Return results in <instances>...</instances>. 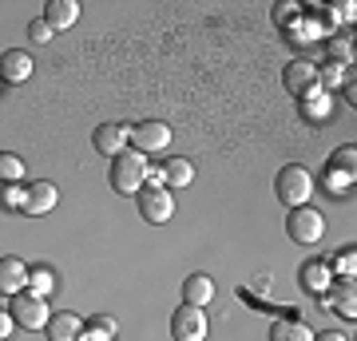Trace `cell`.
<instances>
[{
    "mask_svg": "<svg viewBox=\"0 0 357 341\" xmlns=\"http://www.w3.org/2000/svg\"><path fill=\"white\" fill-rule=\"evenodd\" d=\"M139 202V215L151 222V227H163L167 218L175 215V199H171V190H167V179H163V167H151L147 171V183L143 190L135 195Z\"/></svg>",
    "mask_w": 357,
    "mask_h": 341,
    "instance_id": "cell-1",
    "label": "cell"
},
{
    "mask_svg": "<svg viewBox=\"0 0 357 341\" xmlns=\"http://www.w3.org/2000/svg\"><path fill=\"white\" fill-rule=\"evenodd\" d=\"M274 195H278L282 206L298 211V206H306L310 195H314V175H310L302 163H286L278 171V179H274Z\"/></svg>",
    "mask_w": 357,
    "mask_h": 341,
    "instance_id": "cell-2",
    "label": "cell"
},
{
    "mask_svg": "<svg viewBox=\"0 0 357 341\" xmlns=\"http://www.w3.org/2000/svg\"><path fill=\"white\" fill-rule=\"evenodd\" d=\"M147 171H151V163H147V155L139 151H123L112 159V190L115 195H139L143 183H147Z\"/></svg>",
    "mask_w": 357,
    "mask_h": 341,
    "instance_id": "cell-3",
    "label": "cell"
},
{
    "mask_svg": "<svg viewBox=\"0 0 357 341\" xmlns=\"http://www.w3.org/2000/svg\"><path fill=\"white\" fill-rule=\"evenodd\" d=\"M8 314H13V321L20 329H44V326H48V317H52V310H48V302L36 298L32 290H20V294H13Z\"/></svg>",
    "mask_w": 357,
    "mask_h": 341,
    "instance_id": "cell-4",
    "label": "cell"
},
{
    "mask_svg": "<svg viewBox=\"0 0 357 341\" xmlns=\"http://www.w3.org/2000/svg\"><path fill=\"white\" fill-rule=\"evenodd\" d=\"M286 234H290L298 246H318L321 234H326V218H321L314 206H298V211H290V218H286Z\"/></svg>",
    "mask_w": 357,
    "mask_h": 341,
    "instance_id": "cell-5",
    "label": "cell"
},
{
    "mask_svg": "<svg viewBox=\"0 0 357 341\" xmlns=\"http://www.w3.org/2000/svg\"><path fill=\"white\" fill-rule=\"evenodd\" d=\"M128 143H131V151H139V155L167 151V143H171V127L159 123V119H143V123L128 127Z\"/></svg>",
    "mask_w": 357,
    "mask_h": 341,
    "instance_id": "cell-6",
    "label": "cell"
},
{
    "mask_svg": "<svg viewBox=\"0 0 357 341\" xmlns=\"http://www.w3.org/2000/svg\"><path fill=\"white\" fill-rule=\"evenodd\" d=\"M171 338L175 341H206V314L199 305H178L171 314Z\"/></svg>",
    "mask_w": 357,
    "mask_h": 341,
    "instance_id": "cell-7",
    "label": "cell"
},
{
    "mask_svg": "<svg viewBox=\"0 0 357 341\" xmlns=\"http://www.w3.org/2000/svg\"><path fill=\"white\" fill-rule=\"evenodd\" d=\"M282 84H286V91H294V96L302 100L306 91L321 88V84H318V63L306 60V56L290 60V63H286V72H282Z\"/></svg>",
    "mask_w": 357,
    "mask_h": 341,
    "instance_id": "cell-8",
    "label": "cell"
},
{
    "mask_svg": "<svg viewBox=\"0 0 357 341\" xmlns=\"http://www.w3.org/2000/svg\"><path fill=\"white\" fill-rule=\"evenodd\" d=\"M56 199H60L56 183H48V179H36V183H28V187H24V211H20V215H32V218L52 215Z\"/></svg>",
    "mask_w": 357,
    "mask_h": 341,
    "instance_id": "cell-9",
    "label": "cell"
},
{
    "mask_svg": "<svg viewBox=\"0 0 357 341\" xmlns=\"http://www.w3.org/2000/svg\"><path fill=\"white\" fill-rule=\"evenodd\" d=\"M298 282H302V290H306L310 298H326V294L333 290V270L321 262V258H310V262L302 266Z\"/></svg>",
    "mask_w": 357,
    "mask_h": 341,
    "instance_id": "cell-10",
    "label": "cell"
},
{
    "mask_svg": "<svg viewBox=\"0 0 357 341\" xmlns=\"http://www.w3.org/2000/svg\"><path fill=\"white\" fill-rule=\"evenodd\" d=\"M0 79L4 84H24V79H32V52H24V48L4 52L0 56Z\"/></svg>",
    "mask_w": 357,
    "mask_h": 341,
    "instance_id": "cell-11",
    "label": "cell"
},
{
    "mask_svg": "<svg viewBox=\"0 0 357 341\" xmlns=\"http://www.w3.org/2000/svg\"><path fill=\"white\" fill-rule=\"evenodd\" d=\"M28 290V262L24 258H16V254H4L0 258V294H20Z\"/></svg>",
    "mask_w": 357,
    "mask_h": 341,
    "instance_id": "cell-12",
    "label": "cell"
},
{
    "mask_svg": "<svg viewBox=\"0 0 357 341\" xmlns=\"http://www.w3.org/2000/svg\"><path fill=\"white\" fill-rule=\"evenodd\" d=\"M91 143H96V151L100 155H123L128 151V127L123 123H100L96 127V135H91Z\"/></svg>",
    "mask_w": 357,
    "mask_h": 341,
    "instance_id": "cell-13",
    "label": "cell"
},
{
    "mask_svg": "<svg viewBox=\"0 0 357 341\" xmlns=\"http://www.w3.org/2000/svg\"><path fill=\"white\" fill-rule=\"evenodd\" d=\"M298 112H302V119L306 123H330V115H333V100H330V91H306L302 100H298Z\"/></svg>",
    "mask_w": 357,
    "mask_h": 341,
    "instance_id": "cell-14",
    "label": "cell"
},
{
    "mask_svg": "<svg viewBox=\"0 0 357 341\" xmlns=\"http://www.w3.org/2000/svg\"><path fill=\"white\" fill-rule=\"evenodd\" d=\"M76 20H79L76 0H48V4H44V24H48L52 32H68Z\"/></svg>",
    "mask_w": 357,
    "mask_h": 341,
    "instance_id": "cell-15",
    "label": "cell"
},
{
    "mask_svg": "<svg viewBox=\"0 0 357 341\" xmlns=\"http://www.w3.org/2000/svg\"><path fill=\"white\" fill-rule=\"evenodd\" d=\"M44 333H48V341H79V333H84V317H76V314H68V310H60V314H52V317H48Z\"/></svg>",
    "mask_w": 357,
    "mask_h": 341,
    "instance_id": "cell-16",
    "label": "cell"
},
{
    "mask_svg": "<svg viewBox=\"0 0 357 341\" xmlns=\"http://www.w3.org/2000/svg\"><path fill=\"white\" fill-rule=\"evenodd\" d=\"M215 302V278L211 274H191V278L183 282V305H211Z\"/></svg>",
    "mask_w": 357,
    "mask_h": 341,
    "instance_id": "cell-17",
    "label": "cell"
},
{
    "mask_svg": "<svg viewBox=\"0 0 357 341\" xmlns=\"http://www.w3.org/2000/svg\"><path fill=\"white\" fill-rule=\"evenodd\" d=\"M270 341H314V329L302 317H278L270 326Z\"/></svg>",
    "mask_w": 357,
    "mask_h": 341,
    "instance_id": "cell-18",
    "label": "cell"
},
{
    "mask_svg": "<svg viewBox=\"0 0 357 341\" xmlns=\"http://www.w3.org/2000/svg\"><path fill=\"white\" fill-rule=\"evenodd\" d=\"M163 179H167V187H191V183H195L191 159H183V155H171V159L163 163Z\"/></svg>",
    "mask_w": 357,
    "mask_h": 341,
    "instance_id": "cell-19",
    "label": "cell"
},
{
    "mask_svg": "<svg viewBox=\"0 0 357 341\" xmlns=\"http://www.w3.org/2000/svg\"><path fill=\"white\" fill-rule=\"evenodd\" d=\"M28 290L36 294V298H48L56 290V274H52V266H32L28 270Z\"/></svg>",
    "mask_w": 357,
    "mask_h": 341,
    "instance_id": "cell-20",
    "label": "cell"
},
{
    "mask_svg": "<svg viewBox=\"0 0 357 341\" xmlns=\"http://www.w3.org/2000/svg\"><path fill=\"white\" fill-rule=\"evenodd\" d=\"M326 56H330V63H337V68L354 63V40L349 36H330L326 40Z\"/></svg>",
    "mask_w": 357,
    "mask_h": 341,
    "instance_id": "cell-21",
    "label": "cell"
},
{
    "mask_svg": "<svg viewBox=\"0 0 357 341\" xmlns=\"http://www.w3.org/2000/svg\"><path fill=\"white\" fill-rule=\"evenodd\" d=\"M330 171H342V175H349V179L357 175V147L354 143H345V147H337V151L330 155Z\"/></svg>",
    "mask_w": 357,
    "mask_h": 341,
    "instance_id": "cell-22",
    "label": "cell"
},
{
    "mask_svg": "<svg viewBox=\"0 0 357 341\" xmlns=\"http://www.w3.org/2000/svg\"><path fill=\"white\" fill-rule=\"evenodd\" d=\"M357 274V250L354 246H342V250H337V258H333V278H354Z\"/></svg>",
    "mask_w": 357,
    "mask_h": 341,
    "instance_id": "cell-23",
    "label": "cell"
},
{
    "mask_svg": "<svg viewBox=\"0 0 357 341\" xmlns=\"http://www.w3.org/2000/svg\"><path fill=\"white\" fill-rule=\"evenodd\" d=\"M333 314H342V317H349V321H354V314H357L354 282H349V286H345V282H342V290H337V302H333Z\"/></svg>",
    "mask_w": 357,
    "mask_h": 341,
    "instance_id": "cell-24",
    "label": "cell"
},
{
    "mask_svg": "<svg viewBox=\"0 0 357 341\" xmlns=\"http://www.w3.org/2000/svg\"><path fill=\"white\" fill-rule=\"evenodd\" d=\"M0 206H4V211H24V187H20V183H4Z\"/></svg>",
    "mask_w": 357,
    "mask_h": 341,
    "instance_id": "cell-25",
    "label": "cell"
},
{
    "mask_svg": "<svg viewBox=\"0 0 357 341\" xmlns=\"http://www.w3.org/2000/svg\"><path fill=\"white\" fill-rule=\"evenodd\" d=\"M24 179V163L16 155H0V183H20Z\"/></svg>",
    "mask_w": 357,
    "mask_h": 341,
    "instance_id": "cell-26",
    "label": "cell"
},
{
    "mask_svg": "<svg viewBox=\"0 0 357 341\" xmlns=\"http://www.w3.org/2000/svg\"><path fill=\"white\" fill-rule=\"evenodd\" d=\"M318 84H321V91H326V88H342V84H345V68H337V63L318 68Z\"/></svg>",
    "mask_w": 357,
    "mask_h": 341,
    "instance_id": "cell-27",
    "label": "cell"
},
{
    "mask_svg": "<svg viewBox=\"0 0 357 341\" xmlns=\"http://www.w3.org/2000/svg\"><path fill=\"white\" fill-rule=\"evenodd\" d=\"M298 13H302V4H290V0H282V4H274V24H282V28L298 24Z\"/></svg>",
    "mask_w": 357,
    "mask_h": 341,
    "instance_id": "cell-28",
    "label": "cell"
},
{
    "mask_svg": "<svg viewBox=\"0 0 357 341\" xmlns=\"http://www.w3.org/2000/svg\"><path fill=\"white\" fill-rule=\"evenodd\" d=\"M326 187H330L333 195H345V190L354 187V179L342 175V171H330V167H326Z\"/></svg>",
    "mask_w": 357,
    "mask_h": 341,
    "instance_id": "cell-29",
    "label": "cell"
},
{
    "mask_svg": "<svg viewBox=\"0 0 357 341\" xmlns=\"http://www.w3.org/2000/svg\"><path fill=\"white\" fill-rule=\"evenodd\" d=\"M28 36H32V44H48L56 32H52V28L44 24V16H40V20H32V24H28Z\"/></svg>",
    "mask_w": 357,
    "mask_h": 341,
    "instance_id": "cell-30",
    "label": "cell"
},
{
    "mask_svg": "<svg viewBox=\"0 0 357 341\" xmlns=\"http://www.w3.org/2000/svg\"><path fill=\"white\" fill-rule=\"evenodd\" d=\"M88 326H96V329H103L107 338H115V317H107V314H96V317L88 321Z\"/></svg>",
    "mask_w": 357,
    "mask_h": 341,
    "instance_id": "cell-31",
    "label": "cell"
},
{
    "mask_svg": "<svg viewBox=\"0 0 357 341\" xmlns=\"http://www.w3.org/2000/svg\"><path fill=\"white\" fill-rule=\"evenodd\" d=\"M79 341H112V338H107L103 329H96V326H88V321H84V333H79Z\"/></svg>",
    "mask_w": 357,
    "mask_h": 341,
    "instance_id": "cell-32",
    "label": "cell"
},
{
    "mask_svg": "<svg viewBox=\"0 0 357 341\" xmlns=\"http://www.w3.org/2000/svg\"><path fill=\"white\" fill-rule=\"evenodd\" d=\"M13 326H16V321H13V314H8V310H0V341H4L8 333H13Z\"/></svg>",
    "mask_w": 357,
    "mask_h": 341,
    "instance_id": "cell-33",
    "label": "cell"
},
{
    "mask_svg": "<svg viewBox=\"0 0 357 341\" xmlns=\"http://www.w3.org/2000/svg\"><path fill=\"white\" fill-rule=\"evenodd\" d=\"M314 341H345V338H342V333H337V329H326V333H318V338H314Z\"/></svg>",
    "mask_w": 357,
    "mask_h": 341,
    "instance_id": "cell-34",
    "label": "cell"
}]
</instances>
